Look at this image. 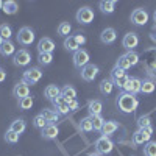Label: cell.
I'll return each instance as SVG.
<instances>
[{"label": "cell", "mask_w": 156, "mask_h": 156, "mask_svg": "<svg viewBox=\"0 0 156 156\" xmlns=\"http://www.w3.org/2000/svg\"><path fill=\"white\" fill-rule=\"evenodd\" d=\"M153 134V126L150 128H139L137 131L133 134V144L134 145H142V144H147L151 139Z\"/></svg>", "instance_id": "cell-7"}, {"label": "cell", "mask_w": 156, "mask_h": 156, "mask_svg": "<svg viewBox=\"0 0 156 156\" xmlns=\"http://www.w3.org/2000/svg\"><path fill=\"white\" fill-rule=\"evenodd\" d=\"M94 147H95V151L100 153L101 156L103 154H109L114 148V142L108 137V136H100L95 142H94Z\"/></svg>", "instance_id": "cell-2"}, {"label": "cell", "mask_w": 156, "mask_h": 156, "mask_svg": "<svg viewBox=\"0 0 156 156\" xmlns=\"http://www.w3.org/2000/svg\"><path fill=\"white\" fill-rule=\"evenodd\" d=\"M61 97H64L66 101H70V100H75L76 97V89L70 84H66L62 89H61Z\"/></svg>", "instance_id": "cell-23"}, {"label": "cell", "mask_w": 156, "mask_h": 156, "mask_svg": "<svg viewBox=\"0 0 156 156\" xmlns=\"http://www.w3.org/2000/svg\"><path fill=\"white\" fill-rule=\"evenodd\" d=\"M3 3H5V2H2V0H0V9H3Z\"/></svg>", "instance_id": "cell-47"}, {"label": "cell", "mask_w": 156, "mask_h": 156, "mask_svg": "<svg viewBox=\"0 0 156 156\" xmlns=\"http://www.w3.org/2000/svg\"><path fill=\"white\" fill-rule=\"evenodd\" d=\"M34 31L30 28V27H22L19 31H17V36H16V39H17V42L20 44V45H23V47H27V45H31L33 42H34Z\"/></svg>", "instance_id": "cell-4"}, {"label": "cell", "mask_w": 156, "mask_h": 156, "mask_svg": "<svg viewBox=\"0 0 156 156\" xmlns=\"http://www.w3.org/2000/svg\"><path fill=\"white\" fill-rule=\"evenodd\" d=\"M117 128H119V123H117L115 120H108L105 122V125H103V129H101V134L103 136H111L117 131Z\"/></svg>", "instance_id": "cell-22"}, {"label": "cell", "mask_w": 156, "mask_h": 156, "mask_svg": "<svg viewBox=\"0 0 156 156\" xmlns=\"http://www.w3.org/2000/svg\"><path fill=\"white\" fill-rule=\"evenodd\" d=\"M126 58L129 59V62H131V67L133 66H136V64L139 62V55L136 53V51H126Z\"/></svg>", "instance_id": "cell-42"}, {"label": "cell", "mask_w": 156, "mask_h": 156, "mask_svg": "<svg viewBox=\"0 0 156 156\" xmlns=\"http://www.w3.org/2000/svg\"><path fill=\"white\" fill-rule=\"evenodd\" d=\"M6 80V70L3 67H0V83H3Z\"/></svg>", "instance_id": "cell-45"}, {"label": "cell", "mask_w": 156, "mask_h": 156, "mask_svg": "<svg viewBox=\"0 0 156 156\" xmlns=\"http://www.w3.org/2000/svg\"><path fill=\"white\" fill-rule=\"evenodd\" d=\"M154 89H156L154 81H151V80H142V86H140V92L142 94H153Z\"/></svg>", "instance_id": "cell-28"}, {"label": "cell", "mask_w": 156, "mask_h": 156, "mask_svg": "<svg viewBox=\"0 0 156 156\" xmlns=\"http://www.w3.org/2000/svg\"><path fill=\"white\" fill-rule=\"evenodd\" d=\"M67 103H69V109H70V111H75V109L80 108V103L76 101V98H75V100H70V101H67Z\"/></svg>", "instance_id": "cell-44"}, {"label": "cell", "mask_w": 156, "mask_h": 156, "mask_svg": "<svg viewBox=\"0 0 156 156\" xmlns=\"http://www.w3.org/2000/svg\"><path fill=\"white\" fill-rule=\"evenodd\" d=\"M9 129H12L14 133H17L19 136L27 129V123H25V120L23 119H16L14 122H11V126H9Z\"/></svg>", "instance_id": "cell-26"}, {"label": "cell", "mask_w": 156, "mask_h": 156, "mask_svg": "<svg viewBox=\"0 0 156 156\" xmlns=\"http://www.w3.org/2000/svg\"><path fill=\"white\" fill-rule=\"evenodd\" d=\"M58 134H59L58 126H56V125H51V123H48L45 128L41 129V136H42L45 140H53V139L58 137Z\"/></svg>", "instance_id": "cell-15"}, {"label": "cell", "mask_w": 156, "mask_h": 156, "mask_svg": "<svg viewBox=\"0 0 156 156\" xmlns=\"http://www.w3.org/2000/svg\"><path fill=\"white\" fill-rule=\"evenodd\" d=\"M53 106H55V111L58 112V114H61V115H66V114H69V103L64 100V97H56L55 100H53Z\"/></svg>", "instance_id": "cell-16"}, {"label": "cell", "mask_w": 156, "mask_h": 156, "mask_svg": "<svg viewBox=\"0 0 156 156\" xmlns=\"http://www.w3.org/2000/svg\"><path fill=\"white\" fill-rule=\"evenodd\" d=\"M90 120H92V128H94V131H100L101 133V129H103V125H105V119H103L101 115H90Z\"/></svg>", "instance_id": "cell-30"}, {"label": "cell", "mask_w": 156, "mask_h": 156, "mask_svg": "<svg viewBox=\"0 0 156 156\" xmlns=\"http://www.w3.org/2000/svg\"><path fill=\"white\" fill-rule=\"evenodd\" d=\"M137 44H139V36L136 34V33H126L125 36H123V39H122V45L128 50V51H133V48L134 47H137Z\"/></svg>", "instance_id": "cell-12"}, {"label": "cell", "mask_w": 156, "mask_h": 156, "mask_svg": "<svg viewBox=\"0 0 156 156\" xmlns=\"http://www.w3.org/2000/svg\"><path fill=\"white\" fill-rule=\"evenodd\" d=\"M47 125H48V123H47V120L44 119L42 114L34 115V119H33V126H36V128H39V129H42V128H45Z\"/></svg>", "instance_id": "cell-38"}, {"label": "cell", "mask_w": 156, "mask_h": 156, "mask_svg": "<svg viewBox=\"0 0 156 156\" xmlns=\"http://www.w3.org/2000/svg\"><path fill=\"white\" fill-rule=\"evenodd\" d=\"M137 126L139 128H150V126H153L150 115H140L137 119Z\"/></svg>", "instance_id": "cell-39"}, {"label": "cell", "mask_w": 156, "mask_h": 156, "mask_svg": "<svg viewBox=\"0 0 156 156\" xmlns=\"http://www.w3.org/2000/svg\"><path fill=\"white\" fill-rule=\"evenodd\" d=\"M61 95V89L56 86V84H48L45 89H44V97L47 98V100H51L53 101L56 97H59Z\"/></svg>", "instance_id": "cell-20"}, {"label": "cell", "mask_w": 156, "mask_h": 156, "mask_svg": "<svg viewBox=\"0 0 156 156\" xmlns=\"http://www.w3.org/2000/svg\"><path fill=\"white\" fill-rule=\"evenodd\" d=\"M87 156H101V154H100V153H97V151H94V153H89Z\"/></svg>", "instance_id": "cell-46"}, {"label": "cell", "mask_w": 156, "mask_h": 156, "mask_svg": "<svg viewBox=\"0 0 156 156\" xmlns=\"http://www.w3.org/2000/svg\"><path fill=\"white\" fill-rule=\"evenodd\" d=\"M115 39H117V33H115V30L111 28V27L105 28V30L101 31V34H100V41H101L103 44H112Z\"/></svg>", "instance_id": "cell-18"}, {"label": "cell", "mask_w": 156, "mask_h": 156, "mask_svg": "<svg viewBox=\"0 0 156 156\" xmlns=\"http://www.w3.org/2000/svg\"><path fill=\"white\" fill-rule=\"evenodd\" d=\"M37 61L41 66H50V64L53 62V53H39Z\"/></svg>", "instance_id": "cell-32"}, {"label": "cell", "mask_w": 156, "mask_h": 156, "mask_svg": "<svg viewBox=\"0 0 156 156\" xmlns=\"http://www.w3.org/2000/svg\"><path fill=\"white\" fill-rule=\"evenodd\" d=\"M87 111H89V115H101L103 103L100 100H90L87 103Z\"/></svg>", "instance_id": "cell-21"}, {"label": "cell", "mask_w": 156, "mask_h": 156, "mask_svg": "<svg viewBox=\"0 0 156 156\" xmlns=\"http://www.w3.org/2000/svg\"><path fill=\"white\" fill-rule=\"evenodd\" d=\"M153 19H154V23H156V9H154V12H153Z\"/></svg>", "instance_id": "cell-48"}, {"label": "cell", "mask_w": 156, "mask_h": 156, "mask_svg": "<svg viewBox=\"0 0 156 156\" xmlns=\"http://www.w3.org/2000/svg\"><path fill=\"white\" fill-rule=\"evenodd\" d=\"M64 48L69 50V51H73V53H75V51L80 50V45H78V42L75 41L73 36H69V37L64 39Z\"/></svg>", "instance_id": "cell-27"}, {"label": "cell", "mask_w": 156, "mask_h": 156, "mask_svg": "<svg viewBox=\"0 0 156 156\" xmlns=\"http://www.w3.org/2000/svg\"><path fill=\"white\" fill-rule=\"evenodd\" d=\"M19 108L20 109H31L33 108V97H25L19 100Z\"/></svg>", "instance_id": "cell-41"}, {"label": "cell", "mask_w": 156, "mask_h": 156, "mask_svg": "<svg viewBox=\"0 0 156 156\" xmlns=\"http://www.w3.org/2000/svg\"><path fill=\"white\" fill-rule=\"evenodd\" d=\"M42 115H44V119L47 120V123H51V125H55L56 122H58V119H59V114L55 111V109H42V112H41Z\"/></svg>", "instance_id": "cell-24"}, {"label": "cell", "mask_w": 156, "mask_h": 156, "mask_svg": "<svg viewBox=\"0 0 156 156\" xmlns=\"http://www.w3.org/2000/svg\"><path fill=\"white\" fill-rule=\"evenodd\" d=\"M5 140L8 142V144H17L19 140V134L14 133L12 129H8V131L5 133Z\"/></svg>", "instance_id": "cell-40"}, {"label": "cell", "mask_w": 156, "mask_h": 156, "mask_svg": "<svg viewBox=\"0 0 156 156\" xmlns=\"http://www.w3.org/2000/svg\"><path fill=\"white\" fill-rule=\"evenodd\" d=\"M112 87H114V83L111 81V78L108 80H103L101 83H100V92L103 94V95H109L111 92H112Z\"/></svg>", "instance_id": "cell-29"}, {"label": "cell", "mask_w": 156, "mask_h": 156, "mask_svg": "<svg viewBox=\"0 0 156 156\" xmlns=\"http://www.w3.org/2000/svg\"><path fill=\"white\" fill-rule=\"evenodd\" d=\"M30 62H31V55L27 48H19L12 56V64L17 67H27Z\"/></svg>", "instance_id": "cell-5"}, {"label": "cell", "mask_w": 156, "mask_h": 156, "mask_svg": "<svg viewBox=\"0 0 156 156\" xmlns=\"http://www.w3.org/2000/svg\"><path fill=\"white\" fill-rule=\"evenodd\" d=\"M0 36L3 37V41H9L12 36V30L8 23H2L0 25Z\"/></svg>", "instance_id": "cell-35"}, {"label": "cell", "mask_w": 156, "mask_h": 156, "mask_svg": "<svg viewBox=\"0 0 156 156\" xmlns=\"http://www.w3.org/2000/svg\"><path fill=\"white\" fill-rule=\"evenodd\" d=\"M95 14H94V9L92 8H89V6H81L80 9L76 11V14H75V19L78 23H81V25H89L90 22L94 20Z\"/></svg>", "instance_id": "cell-6"}, {"label": "cell", "mask_w": 156, "mask_h": 156, "mask_svg": "<svg viewBox=\"0 0 156 156\" xmlns=\"http://www.w3.org/2000/svg\"><path fill=\"white\" fill-rule=\"evenodd\" d=\"M144 156H156V142L150 140L144 145Z\"/></svg>", "instance_id": "cell-36"}, {"label": "cell", "mask_w": 156, "mask_h": 156, "mask_svg": "<svg viewBox=\"0 0 156 156\" xmlns=\"http://www.w3.org/2000/svg\"><path fill=\"white\" fill-rule=\"evenodd\" d=\"M131 22L137 27H144V25L148 22V12L144 8H136L131 12Z\"/></svg>", "instance_id": "cell-9"}, {"label": "cell", "mask_w": 156, "mask_h": 156, "mask_svg": "<svg viewBox=\"0 0 156 156\" xmlns=\"http://www.w3.org/2000/svg\"><path fill=\"white\" fill-rule=\"evenodd\" d=\"M125 76H128V73H126V70H123V69H120V67H114V69L111 70V81L122 80V78H125Z\"/></svg>", "instance_id": "cell-31"}, {"label": "cell", "mask_w": 156, "mask_h": 156, "mask_svg": "<svg viewBox=\"0 0 156 156\" xmlns=\"http://www.w3.org/2000/svg\"><path fill=\"white\" fill-rule=\"evenodd\" d=\"M55 42L51 41L50 37H42V39H39V42H37V51L39 53H53V50H55Z\"/></svg>", "instance_id": "cell-13"}, {"label": "cell", "mask_w": 156, "mask_h": 156, "mask_svg": "<svg viewBox=\"0 0 156 156\" xmlns=\"http://www.w3.org/2000/svg\"><path fill=\"white\" fill-rule=\"evenodd\" d=\"M14 53H16L14 42H12L11 39H9V41H3L2 47H0V55L5 56V58H9V56H14Z\"/></svg>", "instance_id": "cell-17"}, {"label": "cell", "mask_w": 156, "mask_h": 156, "mask_svg": "<svg viewBox=\"0 0 156 156\" xmlns=\"http://www.w3.org/2000/svg\"><path fill=\"white\" fill-rule=\"evenodd\" d=\"M80 129H81V131H84V133H90V131L94 129V128H92V120H90V115L81 119V122H80Z\"/></svg>", "instance_id": "cell-34"}, {"label": "cell", "mask_w": 156, "mask_h": 156, "mask_svg": "<svg viewBox=\"0 0 156 156\" xmlns=\"http://www.w3.org/2000/svg\"><path fill=\"white\" fill-rule=\"evenodd\" d=\"M42 73L44 72L41 70V67H30V69H27L22 73V80L20 81H23L25 84H36L42 78Z\"/></svg>", "instance_id": "cell-3"}, {"label": "cell", "mask_w": 156, "mask_h": 156, "mask_svg": "<svg viewBox=\"0 0 156 156\" xmlns=\"http://www.w3.org/2000/svg\"><path fill=\"white\" fill-rule=\"evenodd\" d=\"M137 106H139V101H137L136 95L128 94V92H125V90L117 95V108H119L123 114L134 112Z\"/></svg>", "instance_id": "cell-1"}, {"label": "cell", "mask_w": 156, "mask_h": 156, "mask_svg": "<svg viewBox=\"0 0 156 156\" xmlns=\"http://www.w3.org/2000/svg\"><path fill=\"white\" fill-rule=\"evenodd\" d=\"M73 66L76 67V69H83L84 66H87L89 64V53H87V50H84V48H80L78 51H75L73 53Z\"/></svg>", "instance_id": "cell-8"}, {"label": "cell", "mask_w": 156, "mask_h": 156, "mask_svg": "<svg viewBox=\"0 0 156 156\" xmlns=\"http://www.w3.org/2000/svg\"><path fill=\"white\" fill-rule=\"evenodd\" d=\"M73 37H75V41L78 42V45H84L86 44V36H84V33H76V34H73Z\"/></svg>", "instance_id": "cell-43"}, {"label": "cell", "mask_w": 156, "mask_h": 156, "mask_svg": "<svg viewBox=\"0 0 156 156\" xmlns=\"http://www.w3.org/2000/svg\"><path fill=\"white\" fill-rule=\"evenodd\" d=\"M2 44H3V37L0 36V47H2Z\"/></svg>", "instance_id": "cell-49"}, {"label": "cell", "mask_w": 156, "mask_h": 156, "mask_svg": "<svg viewBox=\"0 0 156 156\" xmlns=\"http://www.w3.org/2000/svg\"><path fill=\"white\" fill-rule=\"evenodd\" d=\"M140 86H142V80H140V78H137V76H129L128 81H126V84H125V87H123V90H125V92H128V94L136 95V94L140 92Z\"/></svg>", "instance_id": "cell-10"}, {"label": "cell", "mask_w": 156, "mask_h": 156, "mask_svg": "<svg viewBox=\"0 0 156 156\" xmlns=\"http://www.w3.org/2000/svg\"><path fill=\"white\" fill-rule=\"evenodd\" d=\"M70 31H72V27H70L69 22H61V23L58 25V34H59V36L69 37Z\"/></svg>", "instance_id": "cell-33"}, {"label": "cell", "mask_w": 156, "mask_h": 156, "mask_svg": "<svg viewBox=\"0 0 156 156\" xmlns=\"http://www.w3.org/2000/svg\"><path fill=\"white\" fill-rule=\"evenodd\" d=\"M115 5H117L115 0H101L98 3V8L103 14H112L115 11Z\"/></svg>", "instance_id": "cell-19"}, {"label": "cell", "mask_w": 156, "mask_h": 156, "mask_svg": "<svg viewBox=\"0 0 156 156\" xmlns=\"http://www.w3.org/2000/svg\"><path fill=\"white\" fill-rule=\"evenodd\" d=\"M115 67H120V69H123V70H128L129 67H131V62H129V59L126 58V55H122L119 59H117Z\"/></svg>", "instance_id": "cell-37"}, {"label": "cell", "mask_w": 156, "mask_h": 156, "mask_svg": "<svg viewBox=\"0 0 156 156\" xmlns=\"http://www.w3.org/2000/svg\"><path fill=\"white\" fill-rule=\"evenodd\" d=\"M98 66H95V64H87V66H84L81 69V78L84 81H94L95 76L98 75Z\"/></svg>", "instance_id": "cell-11"}, {"label": "cell", "mask_w": 156, "mask_h": 156, "mask_svg": "<svg viewBox=\"0 0 156 156\" xmlns=\"http://www.w3.org/2000/svg\"><path fill=\"white\" fill-rule=\"evenodd\" d=\"M5 14L8 16H12V14H16V12L19 11V5L17 2H14V0H6V2L3 3V9H2Z\"/></svg>", "instance_id": "cell-25"}, {"label": "cell", "mask_w": 156, "mask_h": 156, "mask_svg": "<svg viewBox=\"0 0 156 156\" xmlns=\"http://www.w3.org/2000/svg\"><path fill=\"white\" fill-rule=\"evenodd\" d=\"M12 95H14L17 100H22L25 97H30V87H28V84H25L23 81L17 83L14 87H12Z\"/></svg>", "instance_id": "cell-14"}]
</instances>
